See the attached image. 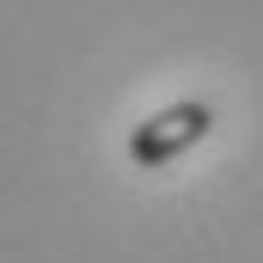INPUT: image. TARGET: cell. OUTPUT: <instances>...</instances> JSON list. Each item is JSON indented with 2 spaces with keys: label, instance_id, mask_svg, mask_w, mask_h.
Segmentation results:
<instances>
[{
  "label": "cell",
  "instance_id": "cell-1",
  "mask_svg": "<svg viewBox=\"0 0 263 263\" xmlns=\"http://www.w3.org/2000/svg\"><path fill=\"white\" fill-rule=\"evenodd\" d=\"M208 129H214V110H208L202 98L165 104V110H153L147 123H135V135H129V159L141 165V172H159V165L184 159V153H190Z\"/></svg>",
  "mask_w": 263,
  "mask_h": 263
}]
</instances>
